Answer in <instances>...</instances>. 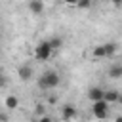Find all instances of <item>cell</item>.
Listing matches in <instances>:
<instances>
[{
    "label": "cell",
    "mask_w": 122,
    "mask_h": 122,
    "mask_svg": "<svg viewBox=\"0 0 122 122\" xmlns=\"http://www.w3.org/2000/svg\"><path fill=\"white\" fill-rule=\"evenodd\" d=\"M59 82H61V76H59L55 71H46V72H42V74H40V78H38V88L48 92V90L57 88V86H59Z\"/></svg>",
    "instance_id": "cell-1"
},
{
    "label": "cell",
    "mask_w": 122,
    "mask_h": 122,
    "mask_svg": "<svg viewBox=\"0 0 122 122\" xmlns=\"http://www.w3.org/2000/svg\"><path fill=\"white\" fill-rule=\"evenodd\" d=\"M116 50H118V44L116 42H107V44H101V46H97L95 50H93V57L95 59H103V57H112L114 53H116Z\"/></svg>",
    "instance_id": "cell-2"
},
{
    "label": "cell",
    "mask_w": 122,
    "mask_h": 122,
    "mask_svg": "<svg viewBox=\"0 0 122 122\" xmlns=\"http://www.w3.org/2000/svg\"><path fill=\"white\" fill-rule=\"evenodd\" d=\"M92 114L97 118V120H103L109 116V103L105 99H99V101H93L92 103Z\"/></svg>",
    "instance_id": "cell-3"
},
{
    "label": "cell",
    "mask_w": 122,
    "mask_h": 122,
    "mask_svg": "<svg viewBox=\"0 0 122 122\" xmlns=\"http://www.w3.org/2000/svg\"><path fill=\"white\" fill-rule=\"evenodd\" d=\"M51 48H50V44H48V40H44V42H40L36 48H34V57L38 59V61H48L50 57H51Z\"/></svg>",
    "instance_id": "cell-4"
},
{
    "label": "cell",
    "mask_w": 122,
    "mask_h": 122,
    "mask_svg": "<svg viewBox=\"0 0 122 122\" xmlns=\"http://www.w3.org/2000/svg\"><path fill=\"white\" fill-rule=\"evenodd\" d=\"M76 114H78V111H76V107H74V105L67 103V105H63V107H61V116H63V120H74V118H76Z\"/></svg>",
    "instance_id": "cell-5"
},
{
    "label": "cell",
    "mask_w": 122,
    "mask_h": 122,
    "mask_svg": "<svg viewBox=\"0 0 122 122\" xmlns=\"http://www.w3.org/2000/svg\"><path fill=\"white\" fill-rule=\"evenodd\" d=\"M17 74H19V78H21L23 82H27V80H30V78L34 76V71H32V67H30V65H21Z\"/></svg>",
    "instance_id": "cell-6"
},
{
    "label": "cell",
    "mask_w": 122,
    "mask_h": 122,
    "mask_svg": "<svg viewBox=\"0 0 122 122\" xmlns=\"http://www.w3.org/2000/svg\"><path fill=\"white\" fill-rule=\"evenodd\" d=\"M29 10H30V13L40 15V13L44 11V2H42V0H30V2H29Z\"/></svg>",
    "instance_id": "cell-7"
},
{
    "label": "cell",
    "mask_w": 122,
    "mask_h": 122,
    "mask_svg": "<svg viewBox=\"0 0 122 122\" xmlns=\"http://www.w3.org/2000/svg\"><path fill=\"white\" fill-rule=\"evenodd\" d=\"M103 92H105V90H101V88H90L88 97L92 99V103H93V101H99V99H103Z\"/></svg>",
    "instance_id": "cell-8"
},
{
    "label": "cell",
    "mask_w": 122,
    "mask_h": 122,
    "mask_svg": "<svg viewBox=\"0 0 122 122\" xmlns=\"http://www.w3.org/2000/svg\"><path fill=\"white\" fill-rule=\"evenodd\" d=\"M103 99H105L107 103H114V101L120 99V95H118L116 90H109V92H103Z\"/></svg>",
    "instance_id": "cell-9"
},
{
    "label": "cell",
    "mask_w": 122,
    "mask_h": 122,
    "mask_svg": "<svg viewBox=\"0 0 122 122\" xmlns=\"http://www.w3.org/2000/svg\"><path fill=\"white\" fill-rule=\"evenodd\" d=\"M109 76H111L112 80H118V78L122 76V65H118V63L112 65V67L109 69Z\"/></svg>",
    "instance_id": "cell-10"
},
{
    "label": "cell",
    "mask_w": 122,
    "mask_h": 122,
    "mask_svg": "<svg viewBox=\"0 0 122 122\" xmlns=\"http://www.w3.org/2000/svg\"><path fill=\"white\" fill-rule=\"evenodd\" d=\"M17 107H19V99H17L15 95H8V97H6V109L13 111V109H17Z\"/></svg>",
    "instance_id": "cell-11"
},
{
    "label": "cell",
    "mask_w": 122,
    "mask_h": 122,
    "mask_svg": "<svg viewBox=\"0 0 122 122\" xmlns=\"http://www.w3.org/2000/svg\"><path fill=\"white\" fill-rule=\"evenodd\" d=\"M48 44H50V48H51V50H59V48L63 46V40H61L59 36H53V38H50V40H48Z\"/></svg>",
    "instance_id": "cell-12"
},
{
    "label": "cell",
    "mask_w": 122,
    "mask_h": 122,
    "mask_svg": "<svg viewBox=\"0 0 122 122\" xmlns=\"http://www.w3.org/2000/svg\"><path fill=\"white\" fill-rule=\"evenodd\" d=\"M76 6L86 10V8H90V6H92V0H78V2H76Z\"/></svg>",
    "instance_id": "cell-13"
},
{
    "label": "cell",
    "mask_w": 122,
    "mask_h": 122,
    "mask_svg": "<svg viewBox=\"0 0 122 122\" xmlns=\"http://www.w3.org/2000/svg\"><path fill=\"white\" fill-rule=\"evenodd\" d=\"M6 86V76H4V72L0 71V88H4Z\"/></svg>",
    "instance_id": "cell-14"
},
{
    "label": "cell",
    "mask_w": 122,
    "mask_h": 122,
    "mask_svg": "<svg viewBox=\"0 0 122 122\" xmlns=\"http://www.w3.org/2000/svg\"><path fill=\"white\" fill-rule=\"evenodd\" d=\"M38 122H51V118H50V116H48V114H42V116H40V120H38Z\"/></svg>",
    "instance_id": "cell-15"
},
{
    "label": "cell",
    "mask_w": 122,
    "mask_h": 122,
    "mask_svg": "<svg viewBox=\"0 0 122 122\" xmlns=\"http://www.w3.org/2000/svg\"><path fill=\"white\" fill-rule=\"evenodd\" d=\"M36 112H38V114H46V111H44V105H38V107H36Z\"/></svg>",
    "instance_id": "cell-16"
},
{
    "label": "cell",
    "mask_w": 122,
    "mask_h": 122,
    "mask_svg": "<svg viewBox=\"0 0 122 122\" xmlns=\"http://www.w3.org/2000/svg\"><path fill=\"white\" fill-rule=\"evenodd\" d=\"M61 2H63V4H69V6H76L78 0H61Z\"/></svg>",
    "instance_id": "cell-17"
},
{
    "label": "cell",
    "mask_w": 122,
    "mask_h": 122,
    "mask_svg": "<svg viewBox=\"0 0 122 122\" xmlns=\"http://www.w3.org/2000/svg\"><path fill=\"white\" fill-rule=\"evenodd\" d=\"M0 120H2V122H8V114H4V112H0Z\"/></svg>",
    "instance_id": "cell-18"
},
{
    "label": "cell",
    "mask_w": 122,
    "mask_h": 122,
    "mask_svg": "<svg viewBox=\"0 0 122 122\" xmlns=\"http://www.w3.org/2000/svg\"><path fill=\"white\" fill-rule=\"evenodd\" d=\"M111 2H112L114 6H120V4H122V0H111Z\"/></svg>",
    "instance_id": "cell-19"
},
{
    "label": "cell",
    "mask_w": 122,
    "mask_h": 122,
    "mask_svg": "<svg viewBox=\"0 0 122 122\" xmlns=\"http://www.w3.org/2000/svg\"><path fill=\"white\" fill-rule=\"evenodd\" d=\"M114 122H122V118H120V116H118V118H116V120H114Z\"/></svg>",
    "instance_id": "cell-20"
}]
</instances>
